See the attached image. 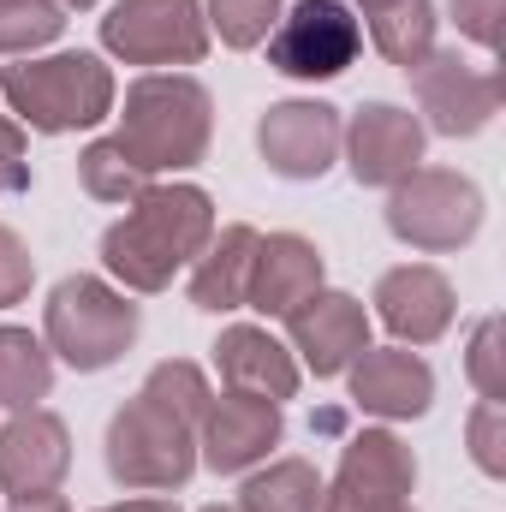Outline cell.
<instances>
[{
  "mask_svg": "<svg viewBox=\"0 0 506 512\" xmlns=\"http://www.w3.org/2000/svg\"><path fill=\"white\" fill-rule=\"evenodd\" d=\"M215 227V197L203 185H149L102 233V268L108 280H120V292H167L203 256Z\"/></svg>",
  "mask_w": 506,
  "mask_h": 512,
  "instance_id": "cell-1",
  "label": "cell"
},
{
  "mask_svg": "<svg viewBox=\"0 0 506 512\" xmlns=\"http://www.w3.org/2000/svg\"><path fill=\"white\" fill-rule=\"evenodd\" d=\"M0 96L12 108V120L42 137H66V131H90L114 120L120 84L108 72L102 54L90 48H66V54H24L0 66Z\"/></svg>",
  "mask_w": 506,
  "mask_h": 512,
  "instance_id": "cell-2",
  "label": "cell"
},
{
  "mask_svg": "<svg viewBox=\"0 0 506 512\" xmlns=\"http://www.w3.org/2000/svg\"><path fill=\"white\" fill-rule=\"evenodd\" d=\"M120 143L131 161L155 179V173H185L209 155L215 143V96L191 78V72H143L126 84V108H120Z\"/></svg>",
  "mask_w": 506,
  "mask_h": 512,
  "instance_id": "cell-3",
  "label": "cell"
},
{
  "mask_svg": "<svg viewBox=\"0 0 506 512\" xmlns=\"http://www.w3.org/2000/svg\"><path fill=\"white\" fill-rule=\"evenodd\" d=\"M137 334H143V310L102 274H66L42 304V346L54 352V364L78 376L120 364L137 346Z\"/></svg>",
  "mask_w": 506,
  "mask_h": 512,
  "instance_id": "cell-4",
  "label": "cell"
},
{
  "mask_svg": "<svg viewBox=\"0 0 506 512\" xmlns=\"http://www.w3.org/2000/svg\"><path fill=\"white\" fill-rule=\"evenodd\" d=\"M102 465L108 477L131 495H173L197 471V417L161 405L155 393H131L126 405L108 417L102 435Z\"/></svg>",
  "mask_w": 506,
  "mask_h": 512,
  "instance_id": "cell-5",
  "label": "cell"
},
{
  "mask_svg": "<svg viewBox=\"0 0 506 512\" xmlns=\"http://www.w3.org/2000/svg\"><path fill=\"white\" fill-rule=\"evenodd\" d=\"M387 233L399 245L423 256H447V251H465L477 233H483V191L477 179L453 173V167H417L405 173L399 185H387Z\"/></svg>",
  "mask_w": 506,
  "mask_h": 512,
  "instance_id": "cell-6",
  "label": "cell"
},
{
  "mask_svg": "<svg viewBox=\"0 0 506 512\" xmlns=\"http://www.w3.org/2000/svg\"><path fill=\"white\" fill-rule=\"evenodd\" d=\"M102 48L126 66L179 72L209 54V18L203 0H114L102 18Z\"/></svg>",
  "mask_w": 506,
  "mask_h": 512,
  "instance_id": "cell-7",
  "label": "cell"
},
{
  "mask_svg": "<svg viewBox=\"0 0 506 512\" xmlns=\"http://www.w3.org/2000/svg\"><path fill=\"white\" fill-rule=\"evenodd\" d=\"M364 54V24L346 0H298L268 30V66L292 84H328Z\"/></svg>",
  "mask_w": 506,
  "mask_h": 512,
  "instance_id": "cell-8",
  "label": "cell"
},
{
  "mask_svg": "<svg viewBox=\"0 0 506 512\" xmlns=\"http://www.w3.org/2000/svg\"><path fill=\"white\" fill-rule=\"evenodd\" d=\"M340 131L346 114L322 96H286L274 108H262L256 120V155L274 179H292V185H316L334 173L340 161Z\"/></svg>",
  "mask_w": 506,
  "mask_h": 512,
  "instance_id": "cell-9",
  "label": "cell"
},
{
  "mask_svg": "<svg viewBox=\"0 0 506 512\" xmlns=\"http://www.w3.org/2000/svg\"><path fill=\"white\" fill-rule=\"evenodd\" d=\"M411 96L423 108V131L441 137H477L501 114V72L459 60V48H435L411 66Z\"/></svg>",
  "mask_w": 506,
  "mask_h": 512,
  "instance_id": "cell-10",
  "label": "cell"
},
{
  "mask_svg": "<svg viewBox=\"0 0 506 512\" xmlns=\"http://www.w3.org/2000/svg\"><path fill=\"white\" fill-rule=\"evenodd\" d=\"M280 435H286V417L274 399L221 387L197 423V465H209L215 477H245L280 447Z\"/></svg>",
  "mask_w": 506,
  "mask_h": 512,
  "instance_id": "cell-11",
  "label": "cell"
},
{
  "mask_svg": "<svg viewBox=\"0 0 506 512\" xmlns=\"http://www.w3.org/2000/svg\"><path fill=\"white\" fill-rule=\"evenodd\" d=\"M72 471V429L66 417H54L48 405L12 411L0 423V495L6 501H36V495H60Z\"/></svg>",
  "mask_w": 506,
  "mask_h": 512,
  "instance_id": "cell-12",
  "label": "cell"
},
{
  "mask_svg": "<svg viewBox=\"0 0 506 512\" xmlns=\"http://www.w3.org/2000/svg\"><path fill=\"white\" fill-rule=\"evenodd\" d=\"M423 143H429L423 120L411 108H399V102H364L340 131V155H346L352 179L370 185V191H387L405 173H417L423 167Z\"/></svg>",
  "mask_w": 506,
  "mask_h": 512,
  "instance_id": "cell-13",
  "label": "cell"
},
{
  "mask_svg": "<svg viewBox=\"0 0 506 512\" xmlns=\"http://www.w3.org/2000/svg\"><path fill=\"white\" fill-rule=\"evenodd\" d=\"M286 322V346L304 358V370H316L322 382L328 376H346L352 358L370 346V310L352 298V292H334V286H316L298 310L280 316Z\"/></svg>",
  "mask_w": 506,
  "mask_h": 512,
  "instance_id": "cell-14",
  "label": "cell"
},
{
  "mask_svg": "<svg viewBox=\"0 0 506 512\" xmlns=\"http://www.w3.org/2000/svg\"><path fill=\"white\" fill-rule=\"evenodd\" d=\"M376 316L381 328L399 340V346H435L453 316H459V292L453 280L435 268V262H399L376 280Z\"/></svg>",
  "mask_w": 506,
  "mask_h": 512,
  "instance_id": "cell-15",
  "label": "cell"
},
{
  "mask_svg": "<svg viewBox=\"0 0 506 512\" xmlns=\"http://www.w3.org/2000/svg\"><path fill=\"white\" fill-rule=\"evenodd\" d=\"M352 405L381 423H411L435 405V370L411 346H364L346 370Z\"/></svg>",
  "mask_w": 506,
  "mask_h": 512,
  "instance_id": "cell-16",
  "label": "cell"
},
{
  "mask_svg": "<svg viewBox=\"0 0 506 512\" xmlns=\"http://www.w3.org/2000/svg\"><path fill=\"white\" fill-rule=\"evenodd\" d=\"M417 495V453L393 429H358L340 447L334 483H322V501H411Z\"/></svg>",
  "mask_w": 506,
  "mask_h": 512,
  "instance_id": "cell-17",
  "label": "cell"
},
{
  "mask_svg": "<svg viewBox=\"0 0 506 512\" xmlns=\"http://www.w3.org/2000/svg\"><path fill=\"white\" fill-rule=\"evenodd\" d=\"M215 370H221V387H233V393H262V399H274V405H286V399L298 393V358H292V346L274 340V334L256 328V322L221 328V340H215Z\"/></svg>",
  "mask_w": 506,
  "mask_h": 512,
  "instance_id": "cell-18",
  "label": "cell"
},
{
  "mask_svg": "<svg viewBox=\"0 0 506 512\" xmlns=\"http://www.w3.org/2000/svg\"><path fill=\"white\" fill-rule=\"evenodd\" d=\"M322 274H328V262L316 251V239H304V233H268V239H256L245 304L262 310V316H286V310H298L322 286Z\"/></svg>",
  "mask_w": 506,
  "mask_h": 512,
  "instance_id": "cell-19",
  "label": "cell"
},
{
  "mask_svg": "<svg viewBox=\"0 0 506 512\" xmlns=\"http://www.w3.org/2000/svg\"><path fill=\"white\" fill-rule=\"evenodd\" d=\"M256 233L251 221H227L215 227V239L203 245V256L191 262V304L209 310V316H227V310H245V292H251V262H256Z\"/></svg>",
  "mask_w": 506,
  "mask_h": 512,
  "instance_id": "cell-20",
  "label": "cell"
},
{
  "mask_svg": "<svg viewBox=\"0 0 506 512\" xmlns=\"http://www.w3.org/2000/svg\"><path fill=\"white\" fill-rule=\"evenodd\" d=\"M54 393V352L30 334L0 322V411H30Z\"/></svg>",
  "mask_w": 506,
  "mask_h": 512,
  "instance_id": "cell-21",
  "label": "cell"
},
{
  "mask_svg": "<svg viewBox=\"0 0 506 512\" xmlns=\"http://www.w3.org/2000/svg\"><path fill=\"white\" fill-rule=\"evenodd\" d=\"M370 18V42H376V54L387 66H417V60H429L435 54V0H387L376 12H364Z\"/></svg>",
  "mask_w": 506,
  "mask_h": 512,
  "instance_id": "cell-22",
  "label": "cell"
},
{
  "mask_svg": "<svg viewBox=\"0 0 506 512\" xmlns=\"http://www.w3.org/2000/svg\"><path fill=\"white\" fill-rule=\"evenodd\" d=\"M245 512H316L322 507V477L310 459H262L256 471H245L239 489Z\"/></svg>",
  "mask_w": 506,
  "mask_h": 512,
  "instance_id": "cell-23",
  "label": "cell"
},
{
  "mask_svg": "<svg viewBox=\"0 0 506 512\" xmlns=\"http://www.w3.org/2000/svg\"><path fill=\"white\" fill-rule=\"evenodd\" d=\"M78 185H84L96 203H131V197H143L155 179L131 161V149L120 137H96V143L78 149Z\"/></svg>",
  "mask_w": 506,
  "mask_h": 512,
  "instance_id": "cell-24",
  "label": "cell"
},
{
  "mask_svg": "<svg viewBox=\"0 0 506 512\" xmlns=\"http://www.w3.org/2000/svg\"><path fill=\"white\" fill-rule=\"evenodd\" d=\"M66 30L60 0H0V60H24Z\"/></svg>",
  "mask_w": 506,
  "mask_h": 512,
  "instance_id": "cell-25",
  "label": "cell"
},
{
  "mask_svg": "<svg viewBox=\"0 0 506 512\" xmlns=\"http://www.w3.org/2000/svg\"><path fill=\"white\" fill-rule=\"evenodd\" d=\"M286 0H203V18H209V36H221L227 48H262L268 30L280 24Z\"/></svg>",
  "mask_w": 506,
  "mask_h": 512,
  "instance_id": "cell-26",
  "label": "cell"
},
{
  "mask_svg": "<svg viewBox=\"0 0 506 512\" xmlns=\"http://www.w3.org/2000/svg\"><path fill=\"white\" fill-rule=\"evenodd\" d=\"M465 376L477 382L483 399H506V346H501V316H483L471 328V346H465Z\"/></svg>",
  "mask_w": 506,
  "mask_h": 512,
  "instance_id": "cell-27",
  "label": "cell"
},
{
  "mask_svg": "<svg viewBox=\"0 0 506 512\" xmlns=\"http://www.w3.org/2000/svg\"><path fill=\"white\" fill-rule=\"evenodd\" d=\"M465 441H471V459L483 477H506V411L501 399H483L465 423Z\"/></svg>",
  "mask_w": 506,
  "mask_h": 512,
  "instance_id": "cell-28",
  "label": "cell"
},
{
  "mask_svg": "<svg viewBox=\"0 0 506 512\" xmlns=\"http://www.w3.org/2000/svg\"><path fill=\"white\" fill-rule=\"evenodd\" d=\"M30 286H36V256H30V245L12 227H0V310L24 304Z\"/></svg>",
  "mask_w": 506,
  "mask_h": 512,
  "instance_id": "cell-29",
  "label": "cell"
},
{
  "mask_svg": "<svg viewBox=\"0 0 506 512\" xmlns=\"http://www.w3.org/2000/svg\"><path fill=\"white\" fill-rule=\"evenodd\" d=\"M30 191V149H24V126L12 114H0V197Z\"/></svg>",
  "mask_w": 506,
  "mask_h": 512,
  "instance_id": "cell-30",
  "label": "cell"
},
{
  "mask_svg": "<svg viewBox=\"0 0 506 512\" xmlns=\"http://www.w3.org/2000/svg\"><path fill=\"white\" fill-rule=\"evenodd\" d=\"M501 18H506V0H453V24L477 48H501Z\"/></svg>",
  "mask_w": 506,
  "mask_h": 512,
  "instance_id": "cell-31",
  "label": "cell"
},
{
  "mask_svg": "<svg viewBox=\"0 0 506 512\" xmlns=\"http://www.w3.org/2000/svg\"><path fill=\"white\" fill-rule=\"evenodd\" d=\"M316 512H417L411 501H322Z\"/></svg>",
  "mask_w": 506,
  "mask_h": 512,
  "instance_id": "cell-32",
  "label": "cell"
},
{
  "mask_svg": "<svg viewBox=\"0 0 506 512\" xmlns=\"http://www.w3.org/2000/svg\"><path fill=\"white\" fill-rule=\"evenodd\" d=\"M96 512H179V501H167V495H137V501H114V507H96Z\"/></svg>",
  "mask_w": 506,
  "mask_h": 512,
  "instance_id": "cell-33",
  "label": "cell"
},
{
  "mask_svg": "<svg viewBox=\"0 0 506 512\" xmlns=\"http://www.w3.org/2000/svg\"><path fill=\"white\" fill-rule=\"evenodd\" d=\"M12 512H72L60 495H36V501H12Z\"/></svg>",
  "mask_w": 506,
  "mask_h": 512,
  "instance_id": "cell-34",
  "label": "cell"
},
{
  "mask_svg": "<svg viewBox=\"0 0 506 512\" xmlns=\"http://www.w3.org/2000/svg\"><path fill=\"white\" fill-rule=\"evenodd\" d=\"M90 6H102V0H60V12H90Z\"/></svg>",
  "mask_w": 506,
  "mask_h": 512,
  "instance_id": "cell-35",
  "label": "cell"
},
{
  "mask_svg": "<svg viewBox=\"0 0 506 512\" xmlns=\"http://www.w3.org/2000/svg\"><path fill=\"white\" fill-rule=\"evenodd\" d=\"M203 512H245V507H239V501H233V507H203Z\"/></svg>",
  "mask_w": 506,
  "mask_h": 512,
  "instance_id": "cell-36",
  "label": "cell"
},
{
  "mask_svg": "<svg viewBox=\"0 0 506 512\" xmlns=\"http://www.w3.org/2000/svg\"><path fill=\"white\" fill-rule=\"evenodd\" d=\"M358 6H364V12H376V6H387V0H358Z\"/></svg>",
  "mask_w": 506,
  "mask_h": 512,
  "instance_id": "cell-37",
  "label": "cell"
}]
</instances>
